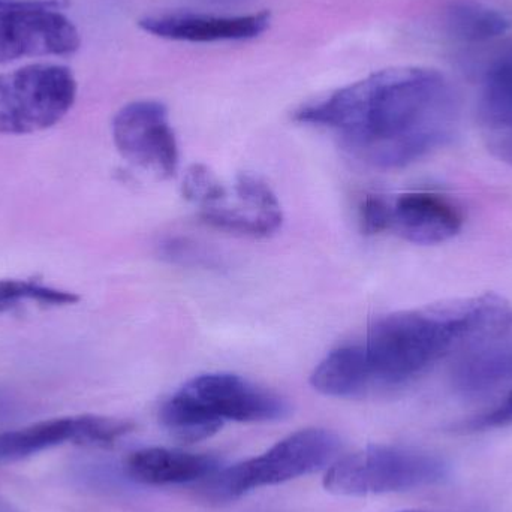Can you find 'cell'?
<instances>
[{"mask_svg":"<svg viewBox=\"0 0 512 512\" xmlns=\"http://www.w3.org/2000/svg\"><path fill=\"white\" fill-rule=\"evenodd\" d=\"M295 120L336 131L375 167H405L450 140L453 93L436 69H385L300 108Z\"/></svg>","mask_w":512,"mask_h":512,"instance_id":"1","label":"cell"},{"mask_svg":"<svg viewBox=\"0 0 512 512\" xmlns=\"http://www.w3.org/2000/svg\"><path fill=\"white\" fill-rule=\"evenodd\" d=\"M511 328L510 301L493 292L384 316L361 345L372 390L405 384L441 358L478 348Z\"/></svg>","mask_w":512,"mask_h":512,"instance_id":"2","label":"cell"},{"mask_svg":"<svg viewBox=\"0 0 512 512\" xmlns=\"http://www.w3.org/2000/svg\"><path fill=\"white\" fill-rule=\"evenodd\" d=\"M447 475V463L429 451L370 445L336 460L325 474L324 487L334 495H384L433 486Z\"/></svg>","mask_w":512,"mask_h":512,"instance_id":"3","label":"cell"},{"mask_svg":"<svg viewBox=\"0 0 512 512\" xmlns=\"http://www.w3.org/2000/svg\"><path fill=\"white\" fill-rule=\"evenodd\" d=\"M342 450L336 433L325 429H304L277 442L254 459L216 472L209 493L216 501H234L261 487L276 486L333 465Z\"/></svg>","mask_w":512,"mask_h":512,"instance_id":"4","label":"cell"},{"mask_svg":"<svg viewBox=\"0 0 512 512\" xmlns=\"http://www.w3.org/2000/svg\"><path fill=\"white\" fill-rule=\"evenodd\" d=\"M71 69L35 63L0 74V134L27 135L53 128L74 107Z\"/></svg>","mask_w":512,"mask_h":512,"instance_id":"5","label":"cell"},{"mask_svg":"<svg viewBox=\"0 0 512 512\" xmlns=\"http://www.w3.org/2000/svg\"><path fill=\"white\" fill-rule=\"evenodd\" d=\"M113 140L123 158L156 174L174 176L179 167V146L168 120L167 107L158 101L125 105L113 120Z\"/></svg>","mask_w":512,"mask_h":512,"instance_id":"6","label":"cell"},{"mask_svg":"<svg viewBox=\"0 0 512 512\" xmlns=\"http://www.w3.org/2000/svg\"><path fill=\"white\" fill-rule=\"evenodd\" d=\"M134 430V424L99 415L53 418L0 433V463L26 459L63 444L108 448Z\"/></svg>","mask_w":512,"mask_h":512,"instance_id":"7","label":"cell"},{"mask_svg":"<svg viewBox=\"0 0 512 512\" xmlns=\"http://www.w3.org/2000/svg\"><path fill=\"white\" fill-rule=\"evenodd\" d=\"M180 391L221 424L267 423L289 414V405L282 397L231 373L198 376Z\"/></svg>","mask_w":512,"mask_h":512,"instance_id":"8","label":"cell"},{"mask_svg":"<svg viewBox=\"0 0 512 512\" xmlns=\"http://www.w3.org/2000/svg\"><path fill=\"white\" fill-rule=\"evenodd\" d=\"M77 27L54 9H0V65L24 57L68 56L80 48Z\"/></svg>","mask_w":512,"mask_h":512,"instance_id":"9","label":"cell"},{"mask_svg":"<svg viewBox=\"0 0 512 512\" xmlns=\"http://www.w3.org/2000/svg\"><path fill=\"white\" fill-rule=\"evenodd\" d=\"M465 216L454 201L432 192H409L391 204V230L415 245H439L462 231Z\"/></svg>","mask_w":512,"mask_h":512,"instance_id":"10","label":"cell"},{"mask_svg":"<svg viewBox=\"0 0 512 512\" xmlns=\"http://www.w3.org/2000/svg\"><path fill=\"white\" fill-rule=\"evenodd\" d=\"M270 26V14L215 17L201 14L153 15L140 21V27L159 38L171 41L218 42L245 41L264 33Z\"/></svg>","mask_w":512,"mask_h":512,"instance_id":"11","label":"cell"},{"mask_svg":"<svg viewBox=\"0 0 512 512\" xmlns=\"http://www.w3.org/2000/svg\"><path fill=\"white\" fill-rule=\"evenodd\" d=\"M218 469L216 457L168 448L135 451L125 462L128 477L147 486L194 483L212 478Z\"/></svg>","mask_w":512,"mask_h":512,"instance_id":"12","label":"cell"},{"mask_svg":"<svg viewBox=\"0 0 512 512\" xmlns=\"http://www.w3.org/2000/svg\"><path fill=\"white\" fill-rule=\"evenodd\" d=\"M511 331V330H510ZM508 331L469 352L457 363L453 381L465 394H483L512 382V336Z\"/></svg>","mask_w":512,"mask_h":512,"instance_id":"13","label":"cell"},{"mask_svg":"<svg viewBox=\"0 0 512 512\" xmlns=\"http://www.w3.org/2000/svg\"><path fill=\"white\" fill-rule=\"evenodd\" d=\"M310 384L325 396L343 399L372 391L363 346L346 345L331 351L313 370Z\"/></svg>","mask_w":512,"mask_h":512,"instance_id":"14","label":"cell"},{"mask_svg":"<svg viewBox=\"0 0 512 512\" xmlns=\"http://www.w3.org/2000/svg\"><path fill=\"white\" fill-rule=\"evenodd\" d=\"M447 24L457 39L484 42L507 33L512 27V15L498 6L466 0L450 6Z\"/></svg>","mask_w":512,"mask_h":512,"instance_id":"15","label":"cell"},{"mask_svg":"<svg viewBox=\"0 0 512 512\" xmlns=\"http://www.w3.org/2000/svg\"><path fill=\"white\" fill-rule=\"evenodd\" d=\"M162 426L183 442H200L218 433L224 424L210 418L197 403L192 402L182 391L162 405Z\"/></svg>","mask_w":512,"mask_h":512,"instance_id":"16","label":"cell"},{"mask_svg":"<svg viewBox=\"0 0 512 512\" xmlns=\"http://www.w3.org/2000/svg\"><path fill=\"white\" fill-rule=\"evenodd\" d=\"M480 116L481 125L512 119V47L484 74Z\"/></svg>","mask_w":512,"mask_h":512,"instance_id":"17","label":"cell"},{"mask_svg":"<svg viewBox=\"0 0 512 512\" xmlns=\"http://www.w3.org/2000/svg\"><path fill=\"white\" fill-rule=\"evenodd\" d=\"M80 300L77 294L44 285L38 280L0 279V313L8 312L21 303H38L42 306H69Z\"/></svg>","mask_w":512,"mask_h":512,"instance_id":"18","label":"cell"},{"mask_svg":"<svg viewBox=\"0 0 512 512\" xmlns=\"http://www.w3.org/2000/svg\"><path fill=\"white\" fill-rule=\"evenodd\" d=\"M183 197L200 209L222 203L228 197L227 188L206 165H192L186 171L182 185Z\"/></svg>","mask_w":512,"mask_h":512,"instance_id":"19","label":"cell"},{"mask_svg":"<svg viewBox=\"0 0 512 512\" xmlns=\"http://www.w3.org/2000/svg\"><path fill=\"white\" fill-rule=\"evenodd\" d=\"M361 227L369 236L391 230V203L376 195L364 198L360 209Z\"/></svg>","mask_w":512,"mask_h":512,"instance_id":"20","label":"cell"},{"mask_svg":"<svg viewBox=\"0 0 512 512\" xmlns=\"http://www.w3.org/2000/svg\"><path fill=\"white\" fill-rule=\"evenodd\" d=\"M484 140L499 161L512 165V119L483 125Z\"/></svg>","mask_w":512,"mask_h":512,"instance_id":"21","label":"cell"},{"mask_svg":"<svg viewBox=\"0 0 512 512\" xmlns=\"http://www.w3.org/2000/svg\"><path fill=\"white\" fill-rule=\"evenodd\" d=\"M162 254L170 261L186 265H213L212 258L195 243L183 239H170L162 245Z\"/></svg>","mask_w":512,"mask_h":512,"instance_id":"22","label":"cell"},{"mask_svg":"<svg viewBox=\"0 0 512 512\" xmlns=\"http://www.w3.org/2000/svg\"><path fill=\"white\" fill-rule=\"evenodd\" d=\"M508 424H512V390L498 408L481 415L480 418L472 421L471 426L474 429H489V427H502Z\"/></svg>","mask_w":512,"mask_h":512,"instance_id":"23","label":"cell"},{"mask_svg":"<svg viewBox=\"0 0 512 512\" xmlns=\"http://www.w3.org/2000/svg\"><path fill=\"white\" fill-rule=\"evenodd\" d=\"M68 5L69 0H0V9L41 8L59 11Z\"/></svg>","mask_w":512,"mask_h":512,"instance_id":"24","label":"cell"},{"mask_svg":"<svg viewBox=\"0 0 512 512\" xmlns=\"http://www.w3.org/2000/svg\"><path fill=\"white\" fill-rule=\"evenodd\" d=\"M402 512H426V511H402Z\"/></svg>","mask_w":512,"mask_h":512,"instance_id":"25","label":"cell"},{"mask_svg":"<svg viewBox=\"0 0 512 512\" xmlns=\"http://www.w3.org/2000/svg\"><path fill=\"white\" fill-rule=\"evenodd\" d=\"M0 512H3L2 510H0Z\"/></svg>","mask_w":512,"mask_h":512,"instance_id":"26","label":"cell"}]
</instances>
